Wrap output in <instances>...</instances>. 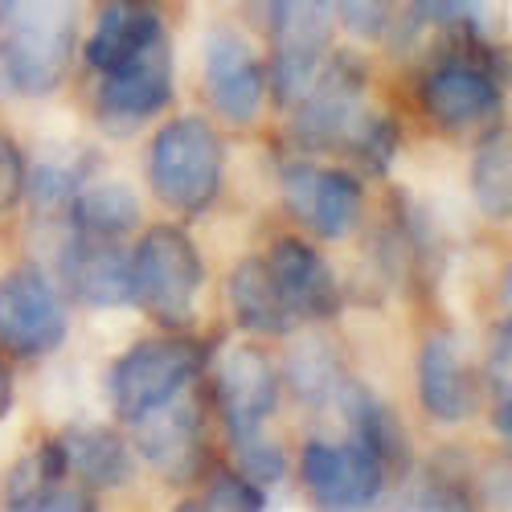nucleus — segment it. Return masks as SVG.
Instances as JSON below:
<instances>
[{"instance_id": "7ed1b4c3", "label": "nucleus", "mask_w": 512, "mask_h": 512, "mask_svg": "<svg viewBox=\"0 0 512 512\" xmlns=\"http://www.w3.org/2000/svg\"><path fill=\"white\" fill-rule=\"evenodd\" d=\"M127 259H132V295L148 316L173 332L189 328L205 287V263L193 238L177 226H152Z\"/></svg>"}, {"instance_id": "6e6552de", "label": "nucleus", "mask_w": 512, "mask_h": 512, "mask_svg": "<svg viewBox=\"0 0 512 512\" xmlns=\"http://www.w3.org/2000/svg\"><path fill=\"white\" fill-rule=\"evenodd\" d=\"M95 78H99L95 87L99 127L111 136H132L136 127H144L173 103V37Z\"/></svg>"}, {"instance_id": "a211bd4d", "label": "nucleus", "mask_w": 512, "mask_h": 512, "mask_svg": "<svg viewBox=\"0 0 512 512\" xmlns=\"http://www.w3.org/2000/svg\"><path fill=\"white\" fill-rule=\"evenodd\" d=\"M418 402L435 422H463L476 410V381L451 336H431L418 353Z\"/></svg>"}, {"instance_id": "412c9836", "label": "nucleus", "mask_w": 512, "mask_h": 512, "mask_svg": "<svg viewBox=\"0 0 512 512\" xmlns=\"http://www.w3.org/2000/svg\"><path fill=\"white\" fill-rule=\"evenodd\" d=\"M58 443L66 455V472L78 476L91 492L119 488L136 472L132 443L115 431H87V426H78V431H66Z\"/></svg>"}, {"instance_id": "6ab92c4d", "label": "nucleus", "mask_w": 512, "mask_h": 512, "mask_svg": "<svg viewBox=\"0 0 512 512\" xmlns=\"http://www.w3.org/2000/svg\"><path fill=\"white\" fill-rule=\"evenodd\" d=\"M336 402H340V410H345V418L353 426V439L361 447H369L386 472H410V463H414L410 435H406L402 418L386 402H381L369 386H357V381H340Z\"/></svg>"}, {"instance_id": "dca6fc26", "label": "nucleus", "mask_w": 512, "mask_h": 512, "mask_svg": "<svg viewBox=\"0 0 512 512\" xmlns=\"http://www.w3.org/2000/svg\"><path fill=\"white\" fill-rule=\"evenodd\" d=\"M136 451L160 467L164 476H173V480H189L197 476V467H201V414L193 402H181V394L173 402H164L156 406L152 414L136 418Z\"/></svg>"}, {"instance_id": "5701e85b", "label": "nucleus", "mask_w": 512, "mask_h": 512, "mask_svg": "<svg viewBox=\"0 0 512 512\" xmlns=\"http://www.w3.org/2000/svg\"><path fill=\"white\" fill-rule=\"evenodd\" d=\"M472 197L484 209V218L508 222L512 213V148L508 127H492L472 156Z\"/></svg>"}, {"instance_id": "c85d7f7f", "label": "nucleus", "mask_w": 512, "mask_h": 512, "mask_svg": "<svg viewBox=\"0 0 512 512\" xmlns=\"http://www.w3.org/2000/svg\"><path fill=\"white\" fill-rule=\"evenodd\" d=\"M197 504L201 508H218V512H259V508H267V496H263L259 484H250L242 472L222 467V472L209 476L205 496Z\"/></svg>"}, {"instance_id": "f3484780", "label": "nucleus", "mask_w": 512, "mask_h": 512, "mask_svg": "<svg viewBox=\"0 0 512 512\" xmlns=\"http://www.w3.org/2000/svg\"><path fill=\"white\" fill-rule=\"evenodd\" d=\"M160 41H168V25L152 5H144V0H107L87 41V66L95 74L115 70L119 62L160 46Z\"/></svg>"}, {"instance_id": "bb28decb", "label": "nucleus", "mask_w": 512, "mask_h": 512, "mask_svg": "<svg viewBox=\"0 0 512 512\" xmlns=\"http://www.w3.org/2000/svg\"><path fill=\"white\" fill-rule=\"evenodd\" d=\"M78 181H82V168L58 164V160H37L33 173H25V197H33L41 213H66L70 197L78 193Z\"/></svg>"}, {"instance_id": "b1692460", "label": "nucleus", "mask_w": 512, "mask_h": 512, "mask_svg": "<svg viewBox=\"0 0 512 512\" xmlns=\"http://www.w3.org/2000/svg\"><path fill=\"white\" fill-rule=\"evenodd\" d=\"M66 472V455L62 443L50 439L41 443L37 451H29L9 476V508H41V496H46L54 484H62Z\"/></svg>"}, {"instance_id": "4be33fe9", "label": "nucleus", "mask_w": 512, "mask_h": 512, "mask_svg": "<svg viewBox=\"0 0 512 512\" xmlns=\"http://www.w3.org/2000/svg\"><path fill=\"white\" fill-rule=\"evenodd\" d=\"M66 213L78 234L123 238L140 226V197L127 185H91L70 197Z\"/></svg>"}, {"instance_id": "393cba45", "label": "nucleus", "mask_w": 512, "mask_h": 512, "mask_svg": "<svg viewBox=\"0 0 512 512\" xmlns=\"http://www.w3.org/2000/svg\"><path fill=\"white\" fill-rule=\"evenodd\" d=\"M345 148L353 152V160L365 168L369 177H386L394 160H398V148H402V127L390 119V115H361L353 123V132L345 136Z\"/></svg>"}, {"instance_id": "f257e3e1", "label": "nucleus", "mask_w": 512, "mask_h": 512, "mask_svg": "<svg viewBox=\"0 0 512 512\" xmlns=\"http://www.w3.org/2000/svg\"><path fill=\"white\" fill-rule=\"evenodd\" d=\"M78 0H0V99L54 95L74 58Z\"/></svg>"}, {"instance_id": "a878e982", "label": "nucleus", "mask_w": 512, "mask_h": 512, "mask_svg": "<svg viewBox=\"0 0 512 512\" xmlns=\"http://www.w3.org/2000/svg\"><path fill=\"white\" fill-rule=\"evenodd\" d=\"M287 377H291V386L295 394H300L304 402H324L340 390V369H336V357L332 349L324 345V340H304L300 349L291 353L287 361Z\"/></svg>"}, {"instance_id": "473e14b6", "label": "nucleus", "mask_w": 512, "mask_h": 512, "mask_svg": "<svg viewBox=\"0 0 512 512\" xmlns=\"http://www.w3.org/2000/svg\"><path fill=\"white\" fill-rule=\"evenodd\" d=\"M480 0H414V21L418 25H463L476 17Z\"/></svg>"}, {"instance_id": "ddd939ff", "label": "nucleus", "mask_w": 512, "mask_h": 512, "mask_svg": "<svg viewBox=\"0 0 512 512\" xmlns=\"http://www.w3.org/2000/svg\"><path fill=\"white\" fill-rule=\"evenodd\" d=\"M213 394H218V410L230 439L259 435L279 406V373L263 349L238 345L222 357Z\"/></svg>"}, {"instance_id": "423d86ee", "label": "nucleus", "mask_w": 512, "mask_h": 512, "mask_svg": "<svg viewBox=\"0 0 512 512\" xmlns=\"http://www.w3.org/2000/svg\"><path fill=\"white\" fill-rule=\"evenodd\" d=\"M70 332L62 291L41 267H17L0 279V349L21 361L50 357Z\"/></svg>"}, {"instance_id": "f8f14e48", "label": "nucleus", "mask_w": 512, "mask_h": 512, "mask_svg": "<svg viewBox=\"0 0 512 512\" xmlns=\"http://www.w3.org/2000/svg\"><path fill=\"white\" fill-rule=\"evenodd\" d=\"M418 103L443 132H463L500 111V82L488 66L451 54L435 70H426L418 82Z\"/></svg>"}, {"instance_id": "0eeeda50", "label": "nucleus", "mask_w": 512, "mask_h": 512, "mask_svg": "<svg viewBox=\"0 0 512 512\" xmlns=\"http://www.w3.org/2000/svg\"><path fill=\"white\" fill-rule=\"evenodd\" d=\"M365 91H369V66L357 54L324 58L308 82V91L295 99L291 136L308 148L345 144L353 123L365 115Z\"/></svg>"}, {"instance_id": "72a5a7b5", "label": "nucleus", "mask_w": 512, "mask_h": 512, "mask_svg": "<svg viewBox=\"0 0 512 512\" xmlns=\"http://www.w3.org/2000/svg\"><path fill=\"white\" fill-rule=\"evenodd\" d=\"M13 410V377L5 369V357H0V418H5Z\"/></svg>"}, {"instance_id": "1a4fd4ad", "label": "nucleus", "mask_w": 512, "mask_h": 512, "mask_svg": "<svg viewBox=\"0 0 512 512\" xmlns=\"http://www.w3.org/2000/svg\"><path fill=\"white\" fill-rule=\"evenodd\" d=\"M205 95L226 123L246 127L259 119L267 99V66L246 33L218 25L205 37Z\"/></svg>"}, {"instance_id": "f03ea898", "label": "nucleus", "mask_w": 512, "mask_h": 512, "mask_svg": "<svg viewBox=\"0 0 512 512\" xmlns=\"http://www.w3.org/2000/svg\"><path fill=\"white\" fill-rule=\"evenodd\" d=\"M226 148L213 123L201 115H181L164 123L148 148V185L177 213H201L222 189Z\"/></svg>"}, {"instance_id": "2eb2a0df", "label": "nucleus", "mask_w": 512, "mask_h": 512, "mask_svg": "<svg viewBox=\"0 0 512 512\" xmlns=\"http://www.w3.org/2000/svg\"><path fill=\"white\" fill-rule=\"evenodd\" d=\"M267 267L295 320H332L340 312V283L312 242L279 238L267 254Z\"/></svg>"}, {"instance_id": "4468645a", "label": "nucleus", "mask_w": 512, "mask_h": 512, "mask_svg": "<svg viewBox=\"0 0 512 512\" xmlns=\"http://www.w3.org/2000/svg\"><path fill=\"white\" fill-rule=\"evenodd\" d=\"M62 283L74 300L91 308H123L136 304L132 295V259L115 246V238L78 234L62 246Z\"/></svg>"}, {"instance_id": "c756f323", "label": "nucleus", "mask_w": 512, "mask_h": 512, "mask_svg": "<svg viewBox=\"0 0 512 512\" xmlns=\"http://www.w3.org/2000/svg\"><path fill=\"white\" fill-rule=\"evenodd\" d=\"M332 13L353 37H381L390 29L394 0H332Z\"/></svg>"}, {"instance_id": "9b49d317", "label": "nucleus", "mask_w": 512, "mask_h": 512, "mask_svg": "<svg viewBox=\"0 0 512 512\" xmlns=\"http://www.w3.org/2000/svg\"><path fill=\"white\" fill-rule=\"evenodd\" d=\"M300 476H304L308 496L320 508H365L386 492V480H390L381 459L357 439L349 443L312 439L300 455Z\"/></svg>"}, {"instance_id": "2f4dec72", "label": "nucleus", "mask_w": 512, "mask_h": 512, "mask_svg": "<svg viewBox=\"0 0 512 512\" xmlns=\"http://www.w3.org/2000/svg\"><path fill=\"white\" fill-rule=\"evenodd\" d=\"M488 381H492V394L496 398H508V390H512V328H508V320H500L496 332H492Z\"/></svg>"}, {"instance_id": "aec40b11", "label": "nucleus", "mask_w": 512, "mask_h": 512, "mask_svg": "<svg viewBox=\"0 0 512 512\" xmlns=\"http://www.w3.org/2000/svg\"><path fill=\"white\" fill-rule=\"evenodd\" d=\"M226 295H230L234 324L254 332V336H287L295 328V316L283 304V295L271 279V267H267L263 254H250V259H242L230 271Z\"/></svg>"}, {"instance_id": "20e7f679", "label": "nucleus", "mask_w": 512, "mask_h": 512, "mask_svg": "<svg viewBox=\"0 0 512 512\" xmlns=\"http://www.w3.org/2000/svg\"><path fill=\"white\" fill-rule=\"evenodd\" d=\"M205 365V349L193 336H152L140 345L127 349L107 377V394L111 406L123 422H136L144 414H152L156 406L173 402L177 394L189 390V381L201 373Z\"/></svg>"}, {"instance_id": "9d476101", "label": "nucleus", "mask_w": 512, "mask_h": 512, "mask_svg": "<svg viewBox=\"0 0 512 512\" xmlns=\"http://www.w3.org/2000/svg\"><path fill=\"white\" fill-rule=\"evenodd\" d=\"M283 201L295 222H304L320 238H349L361 222L365 189L345 168H320L308 160H291L283 168Z\"/></svg>"}, {"instance_id": "39448f33", "label": "nucleus", "mask_w": 512, "mask_h": 512, "mask_svg": "<svg viewBox=\"0 0 512 512\" xmlns=\"http://www.w3.org/2000/svg\"><path fill=\"white\" fill-rule=\"evenodd\" d=\"M267 29V87L279 103H295L332 50V0H267Z\"/></svg>"}, {"instance_id": "cd10ccee", "label": "nucleus", "mask_w": 512, "mask_h": 512, "mask_svg": "<svg viewBox=\"0 0 512 512\" xmlns=\"http://www.w3.org/2000/svg\"><path fill=\"white\" fill-rule=\"evenodd\" d=\"M234 455H238V472L250 480V484H259V488H271L287 476V455L275 439H263L259 435H246V439H234Z\"/></svg>"}, {"instance_id": "7c9ffc66", "label": "nucleus", "mask_w": 512, "mask_h": 512, "mask_svg": "<svg viewBox=\"0 0 512 512\" xmlns=\"http://www.w3.org/2000/svg\"><path fill=\"white\" fill-rule=\"evenodd\" d=\"M25 152L21 144L9 136V132H0V218L5 213H13L25 197Z\"/></svg>"}]
</instances>
